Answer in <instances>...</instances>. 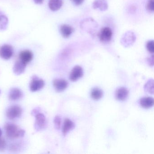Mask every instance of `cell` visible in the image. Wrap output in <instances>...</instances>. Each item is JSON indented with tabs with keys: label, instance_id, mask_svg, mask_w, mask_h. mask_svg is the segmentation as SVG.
Segmentation results:
<instances>
[{
	"label": "cell",
	"instance_id": "4",
	"mask_svg": "<svg viewBox=\"0 0 154 154\" xmlns=\"http://www.w3.org/2000/svg\"><path fill=\"white\" fill-rule=\"evenodd\" d=\"M112 31L109 27H104L102 29L98 34L100 40L101 42L106 43L110 41L112 37Z\"/></svg>",
	"mask_w": 154,
	"mask_h": 154
},
{
	"label": "cell",
	"instance_id": "20",
	"mask_svg": "<svg viewBox=\"0 0 154 154\" xmlns=\"http://www.w3.org/2000/svg\"><path fill=\"white\" fill-rule=\"evenodd\" d=\"M154 81L153 80H150L145 85V90L146 92L152 94L154 93Z\"/></svg>",
	"mask_w": 154,
	"mask_h": 154
},
{
	"label": "cell",
	"instance_id": "25",
	"mask_svg": "<svg viewBox=\"0 0 154 154\" xmlns=\"http://www.w3.org/2000/svg\"><path fill=\"white\" fill-rule=\"evenodd\" d=\"M72 1L75 5L79 6L82 4L84 0H72Z\"/></svg>",
	"mask_w": 154,
	"mask_h": 154
},
{
	"label": "cell",
	"instance_id": "24",
	"mask_svg": "<svg viewBox=\"0 0 154 154\" xmlns=\"http://www.w3.org/2000/svg\"><path fill=\"white\" fill-rule=\"evenodd\" d=\"M7 146V143L5 139L0 137V151H3L5 150Z\"/></svg>",
	"mask_w": 154,
	"mask_h": 154
},
{
	"label": "cell",
	"instance_id": "16",
	"mask_svg": "<svg viewBox=\"0 0 154 154\" xmlns=\"http://www.w3.org/2000/svg\"><path fill=\"white\" fill-rule=\"evenodd\" d=\"M74 127V124L72 121L69 119H65L63 128V135L64 136L66 135V134L70 130L73 128Z\"/></svg>",
	"mask_w": 154,
	"mask_h": 154
},
{
	"label": "cell",
	"instance_id": "5",
	"mask_svg": "<svg viewBox=\"0 0 154 154\" xmlns=\"http://www.w3.org/2000/svg\"><path fill=\"white\" fill-rule=\"evenodd\" d=\"M45 82L42 79H38L36 75L32 77V80L30 84V90L31 91L35 92L39 91L45 86Z\"/></svg>",
	"mask_w": 154,
	"mask_h": 154
},
{
	"label": "cell",
	"instance_id": "2",
	"mask_svg": "<svg viewBox=\"0 0 154 154\" xmlns=\"http://www.w3.org/2000/svg\"><path fill=\"white\" fill-rule=\"evenodd\" d=\"M22 109L21 107L18 105L11 106L7 109L6 115L10 119H14L19 118L22 114Z\"/></svg>",
	"mask_w": 154,
	"mask_h": 154
},
{
	"label": "cell",
	"instance_id": "27",
	"mask_svg": "<svg viewBox=\"0 0 154 154\" xmlns=\"http://www.w3.org/2000/svg\"><path fill=\"white\" fill-rule=\"evenodd\" d=\"M2 134V131L1 129H0V137L1 136Z\"/></svg>",
	"mask_w": 154,
	"mask_h": 154
},
{
	"label": "cell",
	"instance_id": "17",
	"mask_svg": "<svg viewBox=\"0 0 154 154\" xmlns=\"http://www.w3.org/2000/svg\"><path fill=\"white\" fill-rule=\"evenodd\" d=\"M93 7L94 8L104 11L108 8V5L106 0H95L93 3Z\"/></svg>",
	"mask_w": 154,
	"mask_h": 154
},
{
	"label": "cell",
	"instance_id": "22",
	"mask_svg": "<svg viewBox=\"0 0 154 154\" xmlns=\"http://www.w3.org/2000/svg\"><path fill=\"white\" fill-rule=\"evenodd\" d=\"M146 48L148 51L151 54H153L154 52V41L150 40L147 43Z\"/></svg>",
	"mask_w": 154,
	"mask_h": 154
},
{
	"label": "cell",
	"instance_id": "26",
	"mask_svg": "<svg viewBox=\"0 0 154 154\" xmlns=\"http://www.w3.org/2000/svg\"><path fill=\"white\" fill-rule=\"evenodd\" d=\"M36 4H41L43 3L44 0H34Z\"/></svg>",
	"mask_w": 154,
	"mask_h": 154
},
{
	"label": "cell",
	"instance_id": "15",
	"mask_svg": "<svg viewBox=\"0 0 154 154\" xmlns=\"http://www.w3.org/2000/svg\"><path fill=\"white\" fill-rule=\"evenodd\" d=\"M63 0H49L48 6L52 11H57L63 6Z\"/></svg>",
	"mask_w": 154,
	"mask_h": 154
},
{
	"label": "cell",
	"instance_id": "3",
	"mask_svg": "<svg viewBox=\"0 0 154 154\" xmlns=\"http://www.w3.org/2000/svg\"><path fill=\"white\" fill-rule=\"evenodd\" d=\"M35 129L37 131H40L45 128L46 126V119L44 114L41 113H37L35 115Z\"/></svg>",
	"mask_w": 154,
	"mask_h": 154
},
{
	"label": "cell",
	"instance_id": "9",
	"mask_svg": "<svg viewBox=\"0 0 154 154\" xmlns=\"http://www.w3.org/2000/svg\"><path fill=\"white\" fill-rule=\"evenodd\" d=\"M27 64L18 60L16 62L13 66V72L15 74L19 75L25 72Z\"/></svg>",
	"mask_w": 154,
	"mask_h": 154
},
{
	"label": "cell",
	"instance_id": "19",
	"mask_svg": "<svg viewBox=\"0 0 154 154\" xmlns=\"http://www.w3.org/2000/svg\"><path fill=\"white\" fill-rule=\"evenodd\" d=\"M91 96L94 100H99L103 96V92L100 89L94 88L91 93Z\"/></svg>",
	"mask_w": 154,
	"mask_h": 154
},
{
	"label": "cell",
	"instance_id": "7",
	"mask_svg": "<svg viewBox=\"0 0 154 154\" xmlns=\"http://www.w3.org/2000/svg\"><path fill=\"white\" fill-rule=\"evenodd\" d=\"M83 75V72L82 67L79 66H75L70 75V80L73 82L77 81L79 78H81Z\"/></svg>",
	"mask_w": 154,
	"mask_h": 154
},
{
	"label": "cell",
	"instance_id": "11",
	"mask_svg": "<svg viewBox=\"0 0 154 154\" xmlns=\"http://www.w3.org/2000/svg\"><path fill=\"white\" fill-rule=\"evenodd\" d=\"M128 95V91L125 87H121L117 90L116 92V98L120 101H124Z\"/></svg>",
	"mask_w": 154,
	"mask_h": 154
},
{
	"label": "cell",
	"instance_id": "6",
	"mask_svg": "<svg viewBox=\"0 0 154 154\" xmlns=\"http://www.w3.org/2000/svg\"><path fill=\"white\" fill-rule=\"evenodd\" d=\"M13 54V49L9 45H4L0 47V57L8 60L12 57Z\"/></svg>",
	"mask_w": 154,
	"mask_h": 154
},
{
	"label": "cell",
	"instance_id": "1",
	"mask_svg": "<svg viewBox=\"0 0 154 154\" xmlns=\"http://www.w3.org/2000/svg\"><path fill=\"white\" fill-rule=\"evenodd\" d=\"M4 128L6 135L10 139H14L22 137L25 134V130L14 123H7Z\"/></svg>",
	"mask_w": 154,
	"mask_h": 154
},
{
	"label": "cell",
	"instance_id": "10",
	"mask_svg": "<svg viewBox=\"0 0 154 154\" xmlns=\"http://www.w3.org/2000/svg\"><path fill=\"white\" fill-rule=\"evenodd\" d=\"M33 54L29 50H26L20 52L19 54V59L27 64L32 61Z\"/></svg>",
	"mask_w": 154,
	"mask_h": 154
},
{
	"label": "cell",
	"instance_id": "23",
	"mask_svg": "<svg viewBox=\"0 0 154 154\" xmlns=\"http://www.w3.org/2000/svg\"><path fill=\"white\" fill-rule=\"evenodd\" d=\"M54 124L55 127L57 129H59L61 127V119L59 116H57L54 119Z\"/></svg>",
	"mask_w": 154,
	"mask_h": 154
},
{
	"label": "cell",
	"instance_id": "14",
	"mask_svg": "<svg viewBox=\"0 0 154 154\" xmlns=\"http://www.w3.org/2000/svg\"><path fill=\"white\" fill-rule=\"evenodd\" d=\"M140 103L143 108L149 109L154 105V99L152 97H145L140 99Z\"/></svg>",
	"mask_w": 154,
	"mask_h": 154
},
{
	"label": "cell",
	"instance_id": "21",
	"mask_svg": "<svg viewBox=\"0 0 154 154\" xmlns=\"http://www.w3.org/2000/svg\"><path fill=\"white\" fill-rule=\"evenodd\" d=\"M154 0H149L146 6L147 10L149 12H153L154 11Z\"/></svg>",
	"mask_w": 154,
	"mask_h": 154
},
{
	"label": "cell",
	"instance_id": "13",
	"mask_svg": "<svg viewBox=\"0 0 154 154\" xmlns=\"http://www.w3.org/2000/svg\"><path fill=\"white\" fill-rule=\"evenodd\" d=\"M22 96V92L18 88H12L10 92L9 98L11 100L15 101L19 100Z\"/></svg>",
	"mask_w": 154,
	"mask_h": 154
},
{
	"label": "cell",
	"instance_id": "18",
	"mask_svg": "<svg viewBox=\"0 0 154 154\" xmlns=\"http://www.w3.org/2000/svg\"><path fill=\"white\" fill-rule=\"evenodd\" d=\"M8 19L2 12L0 11V30H4L8 27Z\"/></svg>",
	"mask_w": 154,
	"mask_h": 154
},
{
	"label": "cell",
	"instance_id": "8",
	"mask_svg": "<svg viewBox=\"0 0 154 154\" xmlns=\"http://www.w3.org/2000/svg\"><path fill=\"white\" fill-rule=\"evenodd\" d=\"M53 85L57 91L62 92L67 88L68 82L64 79H55L53 82Z\"/></svg>",
	"mask_w": 154,
	"mask_h": 154
},
{
	"label": "cell",
	"instance_id": "12",
	"mask_svg": "<svg viewBox=\"0 0 154 154\" xmlns=\"http://www.w3.org/2000/svg\"><path fill=\"white\" fill-rule=\"evenodd\" d=\"M74 31V29L69 25H63L60 27L61 35L64 38H67L70 37Z\"/></svg>",
	"mask_w": 154,
	"mask_h": 154
}]
</instances>
